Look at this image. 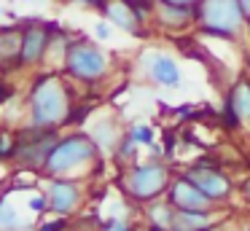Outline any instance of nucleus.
<instances>
[{"label":"nucleus","instance_id":"obj_14","mask_svg":"<svg viewBox=\"0 0 250 231\" xmlns=\"http://www.w3.org/2000/svg\"><path fill=\"white\" fill-rule=\"evenodd\" d=\"M19 51H22V24L0 27V75L19 73Z\"/></svg>","mask_w":250,"mask_h":231},{"label":"nucleus","instance_id":"obj_18","mask_svg":"<svg viewBox=\"0 0 250 231\" xmlns=\"http://www.w3.org/2000/svg\"><path fill=\"white\" fill-rule=\"evenodd\" d=\"M73 35L67 30H62L60 24H54V30H51V41H49V57H46V62L51 64H60L62 67V59H65V51L67 46H70Z\"/></svg>","mask_w":250,"mask_h":231},{"label":"nucleus","instance_id":"obj_5","mask_svg":"<svg viewBox=\"0 0 250 231\" xmlns=\"http://www.w3.org/2000/svg\"><path fill=\"white\" fill-rule=\"evenodd\" d=\"M196 11V30L221 41H237L248 30V19L242 11V0H199Z\"/></svg>","mask_w":250,"mask_h":231},{"label":"nucleus","instance_id":"obj_32","mask_svg":"<svg viewBox=\"0 0 250 231\" xmlns=\"http://www.w3.org/2000/svg\"><path fill=\"white\" fill-rule=\"evenodd\" d=\"M159 3H178V5H196L199 0H159Z\"/></svg>","mask_w":250,"mask_h":231},{"label":"nucleus","instance_id":"obj_39","mask_svg":"<svg viewBox=\"0 0 250 231\" xmlns=\"http://www.w3.org/2000/svg\"><path fill=\"white\" fill-rule=\"evenodd\" d=\"M0 16H3V8H0Z\"/></svg>","mask_w":250,"mask_h":231},{"label":"nucleus","instance_id":"obj_3","mask_svg":"<svg viewBox=\"0 0 250 231\" xmlns=\"http://www.w3.org/2000/svg\"><path fill=\"white\" fill-rule=\"evenodd\" d=\"M110 67H113V57L100 46V41L73 35L60 70L78 86H97L108 78Z\"/></svg>","mask_w":250,"mask_h":231},{"label":"nucleus","instance_id":"obj_24","mask_svg":"<svg viewBox=\"0 0 250 231\" xmlns=\"http://www.w3.org/2000/svg\"><path fill=\"white\" fill-rule=\"evenodd\" d=\"M97 231H137L135 223L129 218H121V215H113V218H105L100 220Z\"/></svg>","mask_w":250,"mask_h":231},{"label":"nucleus","instance_id":"obj_11","mask_svg":"<svg viewBox=\"0 0 250 231\" xmlns=\"http://www.w3.org/2000/svg\"><path fill=\"white\" fill-rule=\"evenodd\" d=\"M164 196L175 204V210H194V212H212V210H221L210 196H205L183 172H178V175L172 177V183H169V188H167Z\"/></svg>","mask_w":250,"mask_h":231},{"label":"nucleus","instance_id":"obj_30","mask_svg":"<svg viewBox=\"0 0 250 231\" xmlns=\"http://www.w3.org/2000/svg\"><path fill=\"white\" fill-rule=\"evenodd\" d=\"M73 3H81V5H89V8H103L105 5V0H73Z\"/></svg>","mask_w":250,"mask_h":231},{"label":"nucleus","instance_id":"obj_20","mask_svg":"<svg viewBox=\"0 0 250 231\" xmlns=\"http://www.w3.org/2000/svg\"><path fill=\"white\" fill-rule=\"evenodd\" d=\"M94 113V102H76V105L70 107V113H67L65 124H62V129H76V126H83L86 124V118Z\"/></svg>","mask_w":250,"mask_h":231},{"label":"nucleus","instance_id":"obj_7","mask_svg":"<svg viewBox=\"0 0 250 231\" xmlns=\"http://www.w3.org/2000/svg\"><path fill=\"white\" fill-rule=\"evenodd\" d=\"M183 175L188 177V180L194 183L205 196H210L218 207H223V204L237 193V183H234V177L229 175V172H223L221 167L196 164L194 161V164H188L183 169Z\"/></svg>","mask_w":250,"mask_h":231},{"label":"nucleus","instance_id":"obj_19","mask_svg":"<svg viewBox=\"0 0 250 231\" xmlns=\"http://www.w3.org/2000/svg\"><path fill=\"white\" fill-rule=\"evenodd\" d=\"M137 153H140V145H137L135 140L124 132V134H121V140H119V145H116V150L110 156L116 159V164H119V167H126V164H132V161H137Z\"/></svg>","mask_w":250,"mask_h":231},{"label":"nucleus","instance_id":"obj_6","mask_svg":"<svg viewBox=\"0 0 250 231\" xmlns=\"http://www.w3.org/2000/svg\"><path fill=\"white\" fill-rule=\"evenodd\" d=\"M60 129H43L24 124L14 132V164H19L22 169H33L41 175L43 161L49 156V150L54 148V143L60 140Z\"/></svg>","mask_w":250,"mask_h":231},{"label":"nucleus","instance_id":"obj_27","mask_svg":"<svg viewBox=\"0 0 250 231\" xmlns=\"http://www.w3.org/2000/svg\"><path fill=\"white\" fill-rule=\"evenodd\" d=\"M14 97H17V86H14L11 81L6 78V75H0V107L8 105Z\"/></svg>","mask_w":250,"mask_h":231},{"label":"nucleus","instance_id":"obj_16","mask_svg":"<svg viewBox=\"0 0 250 231\" xmlns=\"http://www.w3.org/2000/svg\"><path fill=\"white\" fill-rule=\"evenodd\" d=\"M143 212H146L148 226H156V229H172L178 210H175V204L169 202L167 196H162V199H153V202L143 204Z\"/></svg>","mask_w":250,"mask_h":231},{"label":"nucleus","instance_id":"obj_28","mask_svg":"<svg viewBox=\"0 0 250 231\" xmlns=\"http://www.w3.org/2000/svg\"><path fill=\"white\" fill-rule=\"evenodd\" d=\"M92 35H94V41H110L113 38V24H110L108 19H100L97 24H94V30H92Z\"/></svg>","mask_w":250,"mask_h":231},{"label":"nucleus","instance_id":"obj_1","mask_svg":"<svg viewBox=\"0 0 250 231\" xmlns=\"http://www.w3.org/2000/svg\"><path fill=\"white\" fill-rule=\"evenodd\" d=\"M73 81L62 70H38L30 78L27 94H24V113L33 126L43 129H62L70 107L76 105L73 100Z\"/></svg>","mask_w":250,"mask_h":231},{"label":"nucleus","instance_id":"obj_23","mask_svg":"<svg viewBox=\"0 0 250 231\" xmlns=\"http://www.w3.org/2000/svg\"><path fill=\"white\" fill-rule=\"evenodd\" d=\"M27 210L33 215H46L49 212V199H46V191H38V188H30V196H27Z\"/></svg>","mask_w":250,"mask_h":231},{"label":"nucleus","instance_id":"obj_38","mask_svg":"<svg viewBox=\"0 0 250 231\" xmlns=\"http://www.w3.org/2000/svg\"><path fill=\"white\" fill-rule=\"evenodd\" d=\"M0 196H3V188H0Z\"/></svg>","mask_w":250,"mask_h":231},{"label":"nucleus","instance_id":"obj_33","mask_svg":"<svg viewBox=\"0 0 250 231\" xmlns=\"http://www.w3.org/2000/svg\"><path fill=\"white\" fill-rule=\"evenodd\" d=\"M242 11H245V19H248V30H250V0H242Z\"/></svg>","mask_w":250,"mask_h":231},{"label":"nucleus","instance_id":"obj_4","mask_svg":"<svg viewBox=\"0 0 250 231\" xmlns=\"http://www.w3.org/2000/svg\"><path fill=\"white\" fill-rule=\"evenodd\" d=\"M175 172L172 164L164 159H148V161H132L121 169V188L124 193L137 204H148L153 199H162L172 183Z\"/></svg>","mask_w":250,"mask_h":231},{"label":"nucleus","instance_id":"obj_26","mask_svg":"<svg viewBox=\"0 0 250 231\" xmlns=\"http://www.w3.org/2000/svg\"><path fill=\"white\" fill-rule=\"evenodd\" d=\"M14 159V132L0 126V161Z\"/></svg>","mask_w":250,"mask_h":231},{"label":"nucleus","instance_id":"obj_10","mask_svg":"<svg viewBox=\"0 0 250 231\" xmlns=\"http://www.w3.org/2000/svg\"><path fill=\"white\" fill-rule=\"evenodd\" d=\"M51 21L30 19L22 24V51H19V67H43L49 57V41H51Z\"/></svg>","mask_w":250,"mask_h":231},{"label":"nucleus","instance_id":"obj_22","mask_svg":"<svg viewBox=\"0 0 250 231\" xmlns=\"http://www.w3.org/2000/svg\"><path fill=\"white\" fill-rule=\"evenodd\" d=\"M218 118H221V124H223V129H229V132H237L239 126H242V118H239V113L234 110V105L223 97V105H221V110H218Z\"/></svg>","mask_w":250,"mask_h":231},{"label":"nucleus","instance_id":"obj_8","mask_svg":"<svg viewBox=\"0 0 250 231\" xmlns=\"http://www.w3.org/2000/svg\"><path fill=\"white\" fill-rule=\"evenodd\" d=\"M137 67L159 89H178L183 84V70H180L178 59L172 54H167L164 48H146V51H140Z\"/></svg>","mask_w":250,"mask_h":231},{"label":"nucleus","instance_id":"obj_31","mask_svg":"<svg viewBox=\"0 0 250 231\" xmlns=\"http://www.w3.org/2000/svg\"><path fill=\"white\" fill-rule=\"evenodd\" d=\"M191 113H194V107H191V105L178 107V118H191Z\"/></svg>","mask_w":250,"mask_h":231},{"label":"nucleus","instance_id":"obj_17","mask_svg":"<svg viewBox=\"0 0 250 231\" xmlns=\"http://www.w3.org/2000/svg\"><path fill=\"white\" fill-rule=\"evenodd\" d=\"M226 100L234 105V110L239 113L242 121H250V78L234 81L231 89L226 91Z\"/></svg>","mask_w":250,"mask_h":231},{"label":"nucleus","instance_id":"obj_21","mask_svg":"<svg viewBox=\"0 0 250 231\" xmlns=\"http://www.w3.org/2000/svg\"><path fill=\"white\" fill-rule=\"evenodd\" d=\"M126 134H129V137L135 140V143L140 145V148H148V145H151L153 140H156V132H153V126H151V124H146V121L132 124Z\"/></svg>","mask_w":250,"mask_h":231},{"label":"nucleus","instance_id":"obj_25","mask_svg":"<svg viewBox=\"0 0 250 231\" xmlns=\"http://www.w3.org/2000/svg\"><path fill=\"white\" fill-rule=\"evenodd\" d=\"M35 231H70V223H67L65 215H54V218H49V220H41V223L35 226Z\"/></svg>","mask_w":250,"mask_h":231},{"label":"nucleus","instance_id":"obj_13","mask_svg":"<svg viewBox=\"0 0 250 231\" xmlns=\"http://www.w3.org/2000/svg\"><path fill=\"white\" fill-rule=\"evenodd\" d=\"M153 27H159L164 32H186L188 27H196V11H194V5L156 3V8H153Z\"/></svg>","mask_w":250,"mask_h":231},{"label":"nucleus","instance_id":"obj_37","mask_svg":"<svg viewBox=\"0 0 250 231\" xmlns=\"http://www.w3.org/2000/svg\"><path fill=\"white\" fill-rule=\"evenodd\" d=\"M248 67H250V48H248Z\"/></svg>","mask_w":250,"mask_h":231},{"label":"nucleus","instance_id":"obj_34","mask_svg":"<svg viewBox=\"0 0 250 231\" xmlns=\"http://www.w3.org/2000/svg\"><path fill=\"white\" fill-rule=\"evenodd\" d=\"M24 3H30V5H41V3H46V0H24Z\"/></svg>","mask_w":250,"mask_h":231},{"label":"nucleus","instance_id":"obj_36","mask_svg":"<svg viewBox=\"0 0 250 231\" xmlns=\"http://www.w3.org/2000/svg\"><path fill=\"white\" fill-rule=\"evenodd\" d=\"M137 3H151V5H156L159 0H137Z\"/></svg>","mask_w":250,"mask_h":231},{"label":"nucleus","instance_id":"obj_2","mask_svg":"<svg viewBox=\"0 0 250 231\" xmlns=\"http://www.w3.org/2000/svg\"><path fill=\"white\" fill-rule=\"evenodd\" d=\"M94 172H103V153L89 132H67L60 134L54 148L43 161V177H81L89 180Z\"/></svg>","mask_w":250,"mask_h":231},{"label":"nucleus","instance_id":"obj_9","mask_svg":"<svg viewBox=\"0 0 250 231\" xmlns=\"http://www.w3.org/2000/svg\"><path fill=\"white\" fill-rule=\"evenodd\" d=\"M46 199L51 215H76L86 202V188L78 177H46Z\"/></svg>","mask_w":250,"mask_h":231},{"label":"nucleus","instance_id":"obj_15","mask_svg":"<svg viewBox=\"0 0 250 231\" xmlns=\"http://www.w3.org/2000/svg\"><path fill=\"white\" fill-rule=\"evenodd\" d=\"M121 126H119V121H116L113 116H100V118H94L92 121V126H89V137L97 143V148H100V153H113L116 150V145H119V140H121Z\"/></svg>","mask_w":250,"mask_h":231},{"label":"nucleus","instance_id":"obj_29","mask_svg":"<svg viewBox=\"0 0 250 231\" xmlns=\"http://www.w3.org/2000/svg\"><path fill=\"white\" fill-rule=\"evenodd\" d=\"M237 193L242 196V202L250 207V175H245L242 180H239V186H237Z\"/></svg>","mask_w":250,"mask_h":231},{"label":"nucleus","instance_id":"obj_40","mask_svg":"<svg viewBox=\"0 0 250 231\" xmlns=\"http://www.w3.org/2000/svg\"><path fill=\"white\" fill-rule=\"evenodd\" d=\"M248 231H250V223H248Z\"/></svg>","mask_w":250,"mask_h":231},{"label":"nucleus","instance_id":"obj_12","mask_svg":"<svg viewBox=\"0 0 250 231\" xmlns=\"http://www.w3.org/2000/svg\"><path fill=\"white\" fill-rule=\"evenodd\" d=\"M100 14H103V19H108L116 30L129 32V35H135V38H146L148 30H151V24H146V21L137 16V11L132 8L129 0H105Z\"/></svg>","mask_w":250,"mask_h":231},{"label":"nucleus","instance_id":"obj_35","mask_svg":"<svg viewBox=\"0 0 250 231\" xmlns=\"http://www.w3.org/2000/svg\"><path fill=\"white\" fill-rule=\"evenodd\" d=\"M148 231H172V229H156V226H148Z\"/></svg>","mask_w":250,"mask_h":231}]
</instances>
